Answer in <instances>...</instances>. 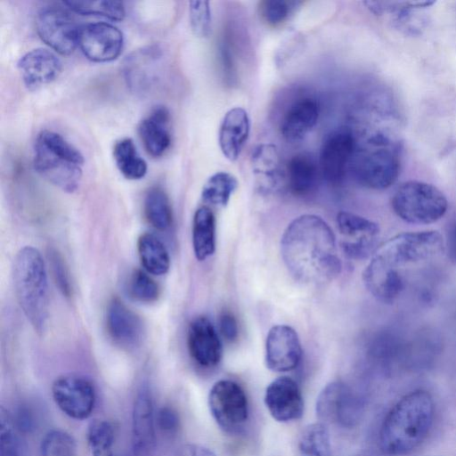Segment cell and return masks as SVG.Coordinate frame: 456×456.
I'll return each mask as SVG.
<instances>
[{"mask_svg":"<svg viewBox=\"0 0 456 456\" xmlns=\"http://www.w3.org/2000/svg\"><path fill=\"white\" fill-rule=\"evenodd\" d=\"M283 262L293 278L305 284H322L341 271L336 237L315 215H302L285 229L281 240Z\"/></svg>","mask_w":456,"mask_h":456,"instance_id":"6da1fadb","label":"cell"},{"mask_svg":"<svg viewBox=\"0 0 456 456\" xmlns=\"http://www.w3.org/2000/svg\"><path fill=\"white\" fill-rule=\"evenodd\" d=\"M435 406L431 395L422 389L403 396L387 412L379 431L384 453L405 455L418 448L433 425Z\"/></svg>","mask_w":456,"mask_h":456,"instance_id":"7a4b0ae2","label":"cell"},{"mask_svg":"<svg viewBox=\"0 0 456 456\" xmlns=\"http://www.w3.org/2000/svg\"><path fill=\"white\" fill-rule=\"evenodd\" d=\"M12 278L21 310L34 330L43 333L49 314V289L45 261L38 249L26 246L18 251Z\"/></svg>","mask_w":456,"mask_h":456,"instance_id":"3957f363","label":"cell"},{"mask_svg":"<svg viewBox=\"0 0 456 456\" xmlns=\"http://www.w3.org/2000/svg\"><path fill=\"white\" fill-rule=\"evenodd\" d=\"M34 152V167L41 176L67 192L78 188L84 156L62 135L51 130L41 131Z\"/></svg>","mask_w":456,"mask_h":456,"instance_id":"277c9868","label":"cell"},{"mask_svg":"<svg viewBox=\"0 0 456 456\" xmlns=\"http://www.w3.org/2000/svg\"><path fill=\"white\" fill-rule=\"evenodd\" d=\"M391 203L397 216L414 224L435 223L444 216L448 208L447 199L438 188L419 181L402 183Z\"/></svg>","mask_w":456,"mask_h":456,"instance_id":"5b68a950","label":"cell"},{"mask_svg":"<svg viewBox=\"0 0 456 456\" xmlns=\"http://www.w3.org/2000/svg\"><path fill=\"white\" fill-rule=\"evenodd\" d=\"M370 144L373 148L354 152L351 161L353 173L363 186L383 190L392 185L399 175L398 152L382 136L374 137Z\"/></svg>","mask_w":456,"mask_h":456,"instance_id":"8992f818","label":"cell"},{"mask_svg":"<svg viewBox=\"0 0 456 456\" xmlns=\"http://www.w3.org/2000/svg\"><path fill=\"white\" fill-rule=\"evenodd\" d=\"M444 250V240L436 231L403 232L379 246L376 254L399 269L439 256Z\"/></svg>","mask_w":456,"mask_h":456,"instance_id":"52a82bcc","label":"cell"},{"mask_svg":"<svg viewBox=\"0 0 456 456\" xmlns=\"http://www.w3.org/2000/svg\"><path fill=\"white\" fill-rule=\"evenodd\" d=\"M40 38L61 54L72 53L78 45L80 27L74 16L61 6L42 8L36 18Z\"/></svg>","mask_w":456,"mask_h":456,"instance_id":"ba28073f","label":"cell"},{"mask_svg":"<svg viewBox=\"0 0 456 456\" xmlns=\"http://www.w3.org/2000/svg\"><path fill=\"white\" fill-rule=\"evenodd\" d=\"M208 407L216 422L227 431L238 429L248 419L247 395L232 380L222 379L213 385L208 394Z\"/></svg>","mask_w":456,"mask_h":456,"instance_id":"9c48e42d","label":"cell"},{"mask_svg":"<svg viewBox=\"0 0 456 456\" xmlns=\"http://www.w3.org/2000/svg\"><path fill=\"white\" fill-rule=\"evenodd\" d=\"M339 243L343 252L351 259L368 257L378 248L379 225L363 216L341 211L337 216Z\"/></svg>","mask_w":456,"mask_h":456,"instance_id":"30bf717a","label":"cell"},{"mask_svg":"<svg viewBox=\"0 0 456 456\" xmlns=\"http://www.w3.org/2000/svg\"><path fill=\"white\" fill-rule=\"evenodd\" d=\"M52 395L59 409L74 419H87L95 404L93 383L78 374H66L57 378L52 385Z\"/></svg>","mask_w":456,"mask_h":456,"instance_id":"8fae6325","label":"cell"},{"mask_svg":"<svg viewBox=\"0 0 456 456\" xmlns=\"http://www.w3.org/2000/svg\"><path fill=\"white\" fill-rule=\"evenodd\" d=\"M360 399L348 386L340 381L328 384L321 392L316 402V413L320 419L353 426L362 414Z\"/></svg>","mask_w":456,"mask_h":456,"instance_id":"7c38bea8","label":"cell"},{"mask_svg":"<svg viewBox=\"0 0 456 456\" xmlns=\"http://www.w3.org/2000/svg\"><path fill=\"white\" fill-rule=\"evenodd\" d=\"M124 45L122 32L109 22H91L80 27L78 46L91 61L106 62L115 60Z\"/></svg>","mask_w":456,"mask_h":456,"instance_id":"4fadbf2b","label":"cell"},{"mask_svg":"<svg viewBox=\"0 0 456 456\" xmlns=\"http://www.w3.org/2000/svg\"><path fill=\"white\" fill-rule=\"evenodd\" d=\"M302 357V347L297 332L288 325H275L268 332L265 341V363L277 372L290 371L297 367Z\"/></svg>","mask_w":456,"mask_h":456,"instance_id":"5bb4252c","label":"cell"},{"mask_svg":"<svg viewBox=\"0 0 456 456\" xmlns=\"http://www.w3.org/2000/svg\"><path fill=\"white\" fill-rule=\"evenodd\" d=\"M355 151V142L346 130L332 132L322 142L319 164L323 178L338 183L345 176Z\"/></svg>","mask_w":456,"mask_h":456,"instance_id":"9a60e30c","label":"cell"},{"mask_svg":"<svg viewBox=\"0 0 456 456\" xmlns=\"http://www.w3.org/2000/svg\"><path fill=\"white\" fill-rule=\"evenodd\" d=\"M265 406L272 417L280 422L298 419L304 412V399L295 380L280 377L266 387Z\"/></svg>","mask_w":456,"mask_h":456,"instance_id":"2e32d148","label":"cell"},{"mask_svg":"<svg viewBox=\"0 0 456 456\" xmlns=\"http://www.w3.org/2000/svg\"><path fill=\"white\" fill-rule=\"evenodd\" d=\"M155 427L153 403L146 386L138 391L132 413V450L134 456H154Z\"/></svg>","mask_w":456,"mask_h":456,"instance_id":"e0dca14e","label":"cell"},{"mask_svg":"<svg viewBox=\"0 0 456 456\" xmlns=\"http://www.w3.org/2000/svg\"><path fill=\"white\" fill-rule=\"evenodd\" d=\"M187 344L191 358L202 367H214L222 358L220 338L214 325L206 316H198L191 322Z\"/></svg>","mask_w":456,"mask_h":456,"instance_id":"ac0fdd59","label":"cell"},{"mask_svg":"<svg viewBox=\"0 0 456 456\" xmlns=\"http://www.w3.org/2000/svg\"><path fill=\"white\" fill-rule=\"evenodd\" d=\"M362 280L369 292L383 303H393L404 289L399 269L375 254L363 271Z\"/></svg>","mask_w":456,"mask_h":456,"instance_id":"d6986e66","label":"cell"},{"mask_svg":"<svg viewBox=\"0 0 456 456\" xmlns=\"http://www.w3.org/2000/svg\"><path fill=\"white\" fill-rule=\"evenodd\" d=\"M162 49L149 45L137 49L124 61V74L127 85L136 92H144L157 80L160 71Z\"/></svg>","mask_w":456,"mask_h":456,"instance_id":"ffe728a7","label":"cell"},{"mask_svg":"<svg viewBox=\"0 0 456 456\" xmlns=\"http://www.w3.org/2000/svg\"><path fill=\"white\" fill-rule=\"evenodd\" d=\"M106 325L110 338L122 346L134 347L142 341L144 329L141 318L117 297L108 305Z\"/></svg>","mask_w":456,"mask_h":456,"instance_id":"44dd1931","label":"cell"},{"mask_svg":"<svg viewBox=\"0 0 456 456\" xmlns=\"http://www.w3.org/2000/svg\"><path fill=\"white\" fill-rule=\"evenodd\" d=\"M18 68L26 86L34 90L51 83L58 77L61 61L52 51L36 48L19 60Z\"/></svg>","mask_w":456,"mask_h":456,"instance_id":"7402d4cb","label":"cell"},{"mask_svg":"<svg viewBox=\"0 0 456 456\" xmlns=\"http://www.w3.org/2000/svg\"><path fill=\"white\" fill-rule=\"evenodd\" d=\"M250 129L247 111L240 107L229 110L219 129V146L224 156L230 161H235L240 155L248 138Z\"/></svg>","mask_w":456,"mask_h":456,"instance_id":"603a6c76","label":"cell"},{"mask_svg":"<svg viewBox=\"0 0 456 456\" xmlns=\"http://www.w3.org/2000/svg\"><path fill=\"white\" fill-rule=\"evenodd\" d=\"M169 120V110L159 105L153 108L138 126V134L144 149L152 157L163 155L170 146Z\"/></svg>","mask_w":456,"mask_h":456,"instance_id":"cb8c5ba5","label":"cell"},{"mask_svg":"<svg viewBox=\"0 0 456 456\" xmlns=\"http://www.w3.org/2000/svg\"><path fill=\"white\" fill-rule=\"evenodd\" d=\"M319 105L312 98L300 99L293 103L286 112L281 133L289 142H297L312 130L317 123Z\"/></svg>","mask_w":456,"mask_h":456,"instance_id":"d4e9b609","label":"cell"},{"mask_svg":"<svg viewBox=\"0 0 456 456\" xmlns=\"http://www.w3.org/2000/svg\"><path fill=\"white\" fill-rule=\"evenodd\" d=\"M192 247L196 258L203 261L209 257L216 248V220L208 207L199 208L192 221Z\"/></svg>","mask_w":456,"mask_h":456,"instance_id":"484cf974","label":"cell"},{"mask_svg":"<svg viewBox=\"0 0 456 456\" xmlns=\"http://www.w3.org/2000/svg\"><path fill=\"white\" fill-rule=\"evenodd\" d=\"M142 265L153 275L166 274L170 267V256L163 242L152 233L142 234L137 241Z\"/></svg>","mask_w":456,"mask_h":456,"instance_id":"4316f807","label":"cell"},{"mask_svg":"<svg viewBox=\"0 0 456 456\" xmlns=\"http://www.w3.org/2000/svg\"><path fill=\"white\" fill-rule=\"evenodd\" d=\"M280 164L279 152L273 144L258 145L252 152V169L264 189L276 187L281 177Z\"/></svg>","mask_w":456,"mask_h":456,"instance_id":"83f0119b","label":"cell"},{"mask_svg":"<svg viewBox=\"0 0 456 456\" xmlns=\"http://www.w3.org/2000/svg\"><path fill=\"white\" fill-rule=\"evenodd\" d=\"M317 167L307 154H297L288 163L287 180L289 190L297 196L308 194L317 182Z\"/></svg>","mask_w":456,"mask_h":456,"instance_id":"f1b7e54d","label":"cell"},{"mask_svg":"<svg viewBox=\"0 0 456 456\" xmlns=\"http://www.w3.org/2000/svg\"><path fill=\"white\" fill-rule=\"evenodd\" d=\"M113 158L120 173L129 180L141 179L147 172V163L131 138H122L115 142Z\"/></svg>","mask_w":456,"mask_h":456,"instance_id":"f546056e","label":"cell"},{"mask_svg":"<svg viewBox=\"0 0 456 456\" xmlns=\"http://www.w3.org/2000/svg\"><path fill=\"white\" fill-rule=\"evenodd\" d=\"M144 214L155 229L167 230L173 222V213L167 193L159 187L151 188L144 198Z\"/></svg>","mask_w":456,"mask_h":456,"instance_id":"4dcf8cb0","label":"cell"},{"mask_svg":"<svg viewBox=\"0 0 456 456\" xmlns=\"http://www.w3.org/2000/svg\"><path fill=\"white\" fill-rule=\"evenodd\" d=\"M238 187L234 175L227 172H217L212 175L204 183L201 198L204 202L215 207L224 208Z\"/></svg>","mask_w":456,"mask_h":456,"instance_id":"1f68e13d","label":"cell"},{"mask_svg":"<svg viewBox=\"0 0 456 456\" xmlns=\"http://www.w3.org/2000/svg\"><path fill=\"white\" fill-rule=\"evenodd\" d=\"M298 447L301 456H330V435L322 423L308 425L303 430Z\"/></svg>","mask_w":456,"mask_h":456,"instance_id":"d6a6232c","label":"cell"},{"mask_svg":"<svg viewBox=\"0 0 456 456\" xmlns=\"http://www.w3.org/2000/svg\"><path fill=\"white\" fill-rule=\"evenodd\" d=\"M63 4L69 9L82 15L102 16L112 20H121L126 15L125 6L119 1L69 0L63 2Z\"/></svg>","mask_w":456,"mask_h":456,"instance_id":"836d02e7","label":"cell"},{"mask_svg":"<svg viewBox=\"0 0 456 456\" xmlns=\"http://www.w3.org/2000/svg\"><path fill=\"white\" fill-rule=\"evenodd\" d=\"M87 440L92 456H114V430L109 421H91L87 429Z\"/></svg>","mask_w":456,"mask_h":456,"instance_id":"e575fe53","label":"cell"},{"mask_svg":"<svg viewBox=\"0 0 456 456\" xmlns=\"http://www.w3.org/2000/svg\"><path fill=\"white\" fill-rule=\"evenodd\" d=\"M40 456H77L75 440L65 431L51 430L41 441Z\"/></svg>","mask_w":456,"mask_h":456,"instance_id":"d590c367","label":"cell"},{"mask_svg":"<svg viewBox=\"0 0 456 456\" xmlns=\"http://www.w3.org/2000/svg\"><path fill=\"white\" fill-rule=\"evenodd\" d=\"M129 295L141 303L155 302L159 296V288L155 281L145 272L134 270L128 280Z\"/></svg>","mask_w":456,"mask_h":456,"instance_id":"8d00e7d4","label":"cell"},{"mask_svg":"<svg viewBox=\"0 0 456 456\" xmlns=\"http://www.w3.org/2000/svg\"><path fill=\"white\" fill-rule=\"evenodd\" d=\"M189 16L191 30L200 38H207L212 31V15L209 2L191 1Z\"/></svg>","mask_w":456,"mask_h":456,"instance_id":"74e56055","label":"cell"},{"mask_svg":"<svg viewBox=\"0 0 456 456\" xmlns=\"http://www.w3.org/2000/svg\"><path fill=\"white\" fill-rule=\"evenodd\" d=\"M297 2L266 0L260 3V14L269 25L278 26L288 20Z\"/></svg>","mask_w":456,"mask_h":456,"instance_id":"f35d334b","label":"cell"},{"mask_svg":"<svg viewBox=\"0 0 456 456\" xmlns=\"http://www.w3.org/2000/svg\"><path fill=\"white\" fill-rule=\"evenodd\" d=\"M49 254L53 274L56 283L58 284V287L63 295L69 297L71 294V285L69 273L62 261V258L56 251H52Z\"/></svg>","mask_w":456,"mask_h":456,"instance_id":"ab89813d","label":"cell"},{"mask_svg":"<svg viewBox=\"0 0 456 456\" xmlns=\"http://www.w3.org/2000/svg\"><path fill=\"white\" fill-rule=\"evenodd\" d=\"M156 418L159 428L164 432L174 433L179 427V417L170 407L161 408Z\"/></svg>","mask_w":456,"mask_h":456,"instance_id":"60d3db41","label":"cell"},{"mask_svg":"<svg viewBox=\"0 0 456 456\" xmlns=\"http://www.w3.org/2000/svg\"><path fill=\"white\" fill-rule=\"evenodd\" d=\"M219 330L228 341H233L238 337V324L235 317L230 312H223L218 320Z\"/></svg>","mask_w":456,"mask_h":456,"instance_id":"b9f144b4","label":"cell"},{"mask_svg":"<svg viewBox=\"0 0 456 456\" xmlns=\"http://www.w3.org/2000/svg\"><path fill=\"white\" fill-rule=\"evenodd\" d=\"M444 250H446L449 260L456 265V220L450 224L446 232Z\"/></svg>","mask_w":456,"mask_h":456,"instance_id":"7bdbcfd3","label":"cell"},{"mask_svg":"<svg viewBox=\"0 0 456 456\" xmlns=\"http://www.w3.org/2000/svg\"><path fill=\"white\" fill-rule=\"evenodd\" d=\"M182 456H216L211 450L199 445L188 444L183 448Z\"/></svg>","mask_w":456,"mask_h":456,"instance_id":"ee69618b","label":"cell"}]
</instances>
